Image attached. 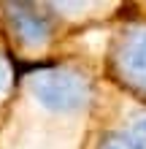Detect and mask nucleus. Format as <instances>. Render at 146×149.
Segmentation results:
<instances>
[{
    "instance_id": "obj_1",
    "label": "nucleus",
    "mask_w": 146,
    "mask_h": 149,
    "mask_svg": "<svg viewBox=\"0 0 146 149\" xmlns=\"http://www.w3.org/2000/svg\"><path fill=\"white\" fill-rule=\"evenodd\" d=\"M30 92L41 106L51 111H76L89 100V81L76 71L44 68L30 76Z\"/></svg>"
},
{
    "instance_id": "obj_2",
    "label": "nucleus",
    "mask_w": 146,
    "mask_h": 149,
    "mask_svg": "<svg viewBox=\"0 0 146 149\" xmlns=\"http://www.w3.org/2000/svg\"><path fill=\"white\" fill-rule=\"evenodd\" d=\"M6 22L24 46H41L51 36V16L33 3H8Z\"/></svg>"
},
{
    "instance_id": "obj_3",
    "label": "nucleus",
    "mask_w": 146,
    "mask_h": 149,
    "mask_svg": "<svg viewBox=\"0 0 146 149\" xmlns=\"http://www.w3.org/2000/svg\"><path fill=\"white\" fill-rule=\"evenodd\" d=\"M116 63L127 81L146 90V30H135L122 41Z\"/></svg>"
},
{
    "instance_id": "obj_4",
    "label": "nucleus",
    "mask_w": 146,
    "mask_h": 149,
    "mask_svg": "<svg viewBox=\"0 0 146 149\" xmlns=\"http://www.w3.org/2000/svg\"><path fill=\"white\" fill-rule=\"evenodd\" d=\"M98 149H143V144L133 133H108Z\"/></svg>"
},
{
    "instance_id": "obj_5",
    "label": "nucleus",
    "mask_w": 146,
    "mask_h": 149,
    "mask_svg": "<svg viewBox=\"0 0 146 149\" xmlns=\"http://www.w3.org/2000/svg\"><path fill=\"white\" fill-rule=\"evenodd\" d=\"M133 136L138 138V141L143 144V149H146V111L133 117Z\"/></svg>"
},
{
    "instance_id": "obj_6",
    "label": "nucleus",
    "mask_w": 146,
    "mask_h": 149,
    "mask_svg": "<svg viewBox=\"0 0 146 149\" xmlns=\"http://www.w3.org/2000/svg\"><path fill=\"white\" fill-rule=\"evenodd\" d=\"M8 79H11V76H8V68H6L3 60H0V90H6V87H8Z\"/></svg>"
}]
</instances>
